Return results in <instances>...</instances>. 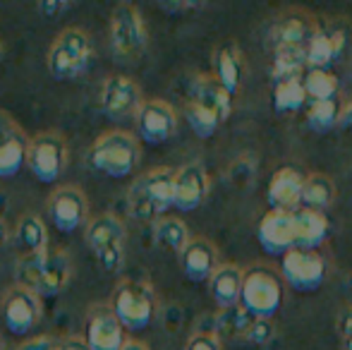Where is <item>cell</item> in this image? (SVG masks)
<instances>
[{
    "label": "cell",
    "mask_w": 352,
    "mask_h": 350,
    "mask_svg": "<svg viewBox=\"0 0 352 350\" xmlns=\"http://www.w3.org/2000/svg\"><path fill=\"white\" fill-rule=\"evenodd\" d=\"M185 350H221V343H218L216 333H195V336L187 341Z\"/></svg>",
    "instance_id": "obj_37"
},
{
    "label": "cell",
    "mask_w": 352,
    "mask_h": 350,
    "mask_svg": "<svg viewBox=\"0 0 352 350\" xmlns=\"http://www.w3.org/2000/svg\"><path fill=\"white\" fill-rule=\"evenodd\" d=\"M340 116H343V103L340 98H329V101H309L305 111L307 127L314 132H329L336 125H340Z\"/></svg>",
    "instance_id": "obj_31"
},
{
    "label": "cell",
    "mask_w": 352,
    "mask_h": 350,
    "mask_svg": "<svg viewBox=\"0 0 352 350\" xmlns=\"http://www.w3.org/2000/svg\"><path fill=\"white\" fill-rule=\"evenodd\" d=\"M120 350H148V346L142 341H125V346H122Z\"/></svg>",
    "instance_id": "obj_43"
},
{
    "label": "cell",
    "mask_w": 352,
    "mask_h": 350,
    "mask_svg": "<svg viewBox=\"0 0 352 350\" xmlns=\"http://www.w3.org/2000/svg\"><path fill=\"white\" fill-rule=\"evenodd\" d=\"M175 199V168H151L132 182L127 206L137 221H158Z\"/></svg>",
    "instance_id": "obj_2"
},
{
    "label": "cell",
    "mask_w": 352,
    "mask_h": 350,
    "mask_svg": "<svg viewBox=\"0 0 352 350\" xmlns=\"http://www.w3.org/2000/svg\"><path fill=\"white\" fill-rule=\"evenodd\" d=\"M326 259L316 250L292 248L280 257V276L297 293H314L326 281Z\"/></svg>",
    "instance_id": "obj_10"
},
{
    "label": "cell",
    "mask_w": 352,
    "mask_h": 350,
    "mask_svg": "<svg viewBox=\"0 0 352 350\" xmlns=\"http://www.w3.org/2000/svg\"><path fill=\"white\" fill-rule=\"evenodd\" d=\"M74 8V3H67V0H48V3H38L36 10L43 14V17L56 19L58 14H65L67 10Z\"/></svg>",
    "instance_id": "obj_38"
},
{
    "label": "cell",
    "mask_w": 352,
    "mask_h": 350,
    "mask_svg": "<svg viewBox=\"0 0 352 350\" xmlns=\"http://www.w3.org/2000/svg\"><path fill=\"white\" fill-rule=\"evenodd\" d=\"M72 262L63 250L43 252L36 257H22L17 262V285H24L38 298H53L70 283Z\"/></svg>",
    "instance_id": "obj_3"
},
{
    "label": "cell",
    "mask_w": 352,
    "mask_h": 350,
    "mask_svg": "<svg viewBox=\"0 0 352 350\" xmlns=\"http://www.w3.org/2000/svg\"><path fill=\"white\" fill-rule=\"evenodd\" d=\"M148 34L142 12L132 3H118L111 12V48L120 63H137L146 51Z\"/></svg>",
    "instance_id": "obj_8"
},
{
    "label": "cell",
    "mask_w": 352,
    "mask_h": 350,
    "mask_svg": "<svg viewBox=\"0 0 352 350\" xmlns=\"http://www.w3.org/2000/svg\"><path fill=\"white\" fill-rule=\"evenodd\" d=\"M256 238H259L261 248H264L269 254H276V257H283V254L290 252L292 248H297L295 219H292V211L271 209L269 214L259 221Z\"/></svg>",
    "instance_id": "obj_18"
},
{
    "label": "cell",
    "mask_w": 352,
    "mask_h": 350,
    "mask_svg": "<svg viewBox=\"0 0 352 350\" xmlns=\"http://www.w3.org/2000/svg\"><path fill=\"white\" fill-rule=\"evenodd\" d=\"M48 216L53 226L63 233H74L87 228L89 223V201L84 190L77 185H63L48 197Z\"/></svg>",
    "instance_id": "obj_15"
},
{
    "label": "cell",
    "mask_w": 352,
    "mask_h": 350,
    "mask_svg": "<svg viewBox=\"0 0 352 350\" xmlns=\"http://www.w3.org/2000/svg\"><path fill=\"white\" fill-rule=\"evenodd\" d=\"M185 118H187V122H190L192 132H195L197 137H201V140H209V137H213L218 127L223 125L221 118H218L209 106L195 101V98H187Z\"/></svg>",
    "instance_id": "obj_34"
},
{
    "label": "cell",
    "mask_w": 352,
    "mask_h": 350,
    "mask_svg": "<svg viewBox=\"0 0 352 350\" xmlns=\"http://www.w3.org/2000/svg\"><path fill=\"white\" fill-rule=\"evenodd\" d=\"M190 230L180 219H158L156 221V243L175 254H182L190 245Z\"/></svg>",
    "instance_id": "obj_33"
},
{
    "label": "cell",
    "mask_w": 352,
    "mask_h": 350,
    "mask_svg": "<svg viewBox=\"0 0 352 350\" xmlns=\"http://www.w3.org/2000/svg\"><path fill=\"white\" fill-rule=\"evenodd\" d=\"M283 305V281L266 266H252L242 276L240 307L254 319H274Z\"/></svg>",
    "instance_id": "obj_6"
},
{
    "label": "cell",
    "mask_w": 352,
    "mask_h": 350,
    "mask_svg": "<svg viewBox=\"0 0 352 350\" xmlns=\"http://www.w3.org/2000/svg\"><path fill=\"white\" fill-rule=\"evenodd\" d=\"M307 67V48H276L271 51V82L290 80V77H305Z\"/></svg>",
    "instance_id": "obj_29"
},
{
    "label": "cell",
    "mask_w": 352,
    "mask_h": 350,
    "mask_svg": "<svg viewBox=\"0 0 352 350\" xmlns=\"http://www.w3.org/2000/svg\"><path fill=\"white\" fill-rule=\"evenodd\" d=\"M140 137L146 144H166L177 130V113L168 101L148 98L135 116Z\"/></svg>",
    "instance_id": "obj_16"
},
{
    "label": "cell",
    "mask_w": 352,
    "mask_h": 350,
    "mask_svg": "<svg viewBox=\"0 0 352 350\" xmlns=\"http://www.w3.org/2000/svg\"><path fill=\"white\" fill-rule=\"evenodd\" d=\"M58 350H91L87 346V341L84 338H79V336H70V338H65V341H60V348Z\"/></svg>",
    "instance_id": "obj_41"
},
{
    "label": "cell",
    "mask_w": 352,
    "mask_h": 350,
    "mask_svg": "<svg viewBox=\"0 0 352 350\" xmlns=\"http://www.w3.org/2000/svg\"><path fill=\"white\" fill-rule=\"evenodd\" d=\"M180 262L187 278L195 281V283H204L218 269V250L211 240L192 238L190 245L185 248V252L180 254Z\"/></svg>",
    "instance_id": "obj_23"
},
{
    "label": "cell",
    "mask_w": 352,
    "mask_h": 350,
    "mask_svg": "<svg viewBox=\"0 0 352 350\" xmlns=\"http://www.w3.org/2000/svg\"><path fill=\"white\" fill-rule=\"evenodd\" d=\"M242 276H245V271L235 264H218V269L213 271L209 278V293L221 309H230L240 305Z\"/></svg>",
    "instance_id": "obj_24"
},
{
    "label": "cell",
    "mask_w": 352,
    "mask_h": 350,
    "mask_svg": "<svg viewBox=\"0 0 352 350\" xmlns=\"http://www.w3.org/2000/svg\"><path fill=\"white\" fill-rule=\"evenodd\" d=\"M3 322L5 329L14 336H27L38 327L43 317L41 298L24 285H12L3 293Z\"/></svg>",
    "instance_id": "obj_12"
},
{
    "label": "cell",
    "mask_w": 352,
    "mask_h": 350,
    "mask_svg": "<svg viewBox=\"0 0 352 350\" xmlns=\"http://www.w3.org/2000/svg\"><path fill=\"white\" fill-rule=\"evenodd\" d=\"M84 341L91 350H120L125 346V329L108 305H96L89 309Z\"/></svg>",
    "instance_id": "obj_19"
},
{
    "label": "cell",
    "mask_w": 352,
    "mask_h": 350,
    "mask_svg": "<svg viewBox=\"0 0 352 350\" xmlns=\"http://www.w3.org/2000/svg\"><path fill=\"white\" fill-rule=\"evenodd\" d=\"M274 108L276 113H297L309 103L305 91L302 77H290V80H274Z\"/></svg>",
    "instance_id": "obj_30"
},
{
    "label": "cell",
    "mask_w": 352,
    "mask_h": 350,
    "mask_svg": "<svg viewBox=\"0 0 352 350\" xmlns=\"http://www.w3.org/2000/svg\"><path fill=\"white\" fill-rule=\"evenodd\" d=\"M111 312L118 317L122 329L142 331L156 317V295L144 281H122L111 298Z\"/></svg>",
    "instance_id": "obj_7"
},
{
    "label": "cell",
    "mask_w": 352,
    "mask_h": 350,
    "mask_svg": "<svg viewBox=\"0 0 352 350\" xmlns=\"http://www.w3.org/2000/svg\"><path fill=\"white\" fill-rule=\"evenodd\" d=\"M209 197V173L204 166L187 164L175 171V199L173 206L177 211H195Z\"/></svg>",
    "instance_id": "obj_20"
},
{
    "label": "cell",
    "mask_w": 352,
    "mask_h": 350,
    "mask_svg": "<svg viewBox=\"0 0 352 350\" xmlns=\"http://www.w3.org/2000/svg\"><path fill=\"white\" fill-rule=\"evenodd\" d=\"M302 187H305V175L292 166H283L274 173L269 182V199L271 209L278 211H295L300 206Z\"/></svg>",
    "instance_id": "obj_22"
},
{
    "label": "cell",
    "mask_w": 352,
    "mask_h": 350,
    "mask_svg": "<svg viewBox=\"0 0 352 350\" xmlns=\"http://www.w3.org/2000/svg\"><path fill=\"white\" fill-rule=\"evenodd\" d=\"M58 348H60V341H58V338L36 336V338H29V341H24L17 350H58Z\"/></svg>",
    "instance_id": "obj_40"
},
{
    "label": "cell",
    "mask_w": 352,
    "mask_h": 350,
    "mask_svg": "<svg viewBox=\"0 0 352 350\" xmlns=\"http://www.w3.org/2000/svg\"><path fill=\"white\" fill-rule=\"evenodd\" d=\"M14 240L24 257L48 252V228L36 214H24L14 226Z\"/></svg>",
    "instance_id": "obj_27"
},
{
    "label": "cell",
    "mask_w": 352,
    "mask_h": 350,
    "mask_svg": "<svg viewBox=\"0 0 352 350\" xmlns=\"http://www.w3.org/2000/svg\"><path fill=\"white\" fill-rule=\"evenodd\" d=\"M247 75L245 56L237 43H221L213 51V80L218 82L232 98L242 89Z\"/></svg>",
    "instance_id": "obj_21"
},
{
    "label": "cell",
    "mask_w": 352,
    "mask_h": 350,
    "mask_svg": "<svg viewBox=\"0 0 352 350\" xmlns=\"http://www.w3.org/2000/svg\"><path fill=\"white\" fill-rule=\"evenodd\" d=\"M87 161L96 173L106 177H130L142 164V146L127 130H108L94 140Z\"/></svg>",
    "instance_id": "obj_1"
},
{
    "label": "cell",
    "mask_w": 352,
    "mask_h": 350,
    "mask_svg": "<svg viewBox=\"0 0 352 350\" xmlns=\"http://www.w3.org/2000/svg\"><path fill=\"white\" fill-rule=\"evenodd\" d=\"M190 98H195V101L209 106L211 111L221 118V122H226L228 118H230L232 101H235V98H232L226 89L213 80V75H199V77H197V80L192 82V87H190Z\"/></svg>",
    "instance_id": "obj_25"
},
{
    "label": "cell",
    "mask_w": 352,
    "mask_h": 350,
    "mask_svg": "<svg viewBox=\"0 0 352 350\" xmlns=\"http://www.w3.org/2000/svg\"><path fill=\"white\" fill-rule=\"evenodd\" d=\"M84 240L91 250L94 259L106 269L108 274H118L125 264V248H127V230L118 216L98 214L89 219L84 228Z\"/></svg>",
    "instance_id": "obj_4"
},
{
    "label": "cell",
    "mask_w": 352,
    "mask_h": 350,
    "mask_svg": "<svg viewBox=\"0 0 352 350\" xmlns=\"http://www.w3.org/2000/svg\"><path fill=\"white\" fill-rule=\"evenodd\" d=\"M29 137L10 113L0 111V177H12L27 166Z\"/></svg>",
    "instance_id": "obj_17"
},
{
    "label": "cell",
    "mask_w": 352,
    "mask_h": 350,
    "mask_svg": "<svg viewBox=\"0 0 352 350\" xmlns=\"http://www.w3.org/2000/svg\"><path fill=\"white\" fill-rule=\"evenodd\" d=\"M292 219H295L297 248L316 250L329 238V219H326V214H321V211L295 209L292 211Z\"/></svg>",
    "instance_id": "obj_26"
},
{
    "label": "cell",
    "mask_w": 352,
    "mask_h": 350,
    "mask_svg": "<svg viewBox=\"0 0 352 350\" xmlns=\"http://www.w3.org/2000/svg\"><path fill=\"white\" fill-rule=\"evenodd\" d=\"M336 201V182L324 173H311L305 175V187H302L300 206L309 211H321L331 209Z\"/></svg>",
    "instance_id": "obj_28"
},
{
    "label": "cell",
    "mask_w": 352,
    "mask_h": 350,
    "mask_svg": "<svg viewBox=\"0 0 352 350\" xmlns=\"http://www.w3.org/2000/svg\"><path fill=\"white\" fill-rule=\"evenodd\" d=\"M94 61V41L84 29L70 27L58 34L48 51V70L56 80H77L89 70Z\"/></svg>",
    "instance_id": "obj_5"
},
{
    "label": "cell",
    "mask_w": 352,
    "mask_h": 350,
    "mask_svg": "<svg viewBox=\"0 0 352 350\" xmlns=\"http://www.w3.org/2000/svg\"><path fill=\"white\" fill-rule=\"evenodd\" d=\"M27 168L38 182H58L67 168V142L60 132L46 130L29 140Z\"/></svg>",
    "instance_id": "obj_9"
},
{
    "label": "cell",
    "mask_w": 352,
    "mask_h": 350,
    "mask_svg": "<svg viewBox=\"0 0 352 350\" xmlns=\"http://www.w3.org/2000/svg\"><path fill=\"white\" fill-rule=\"evenodd\" d=\"M338 333L345 343V350H352V307H345L338 314Z\"/></svg>",
    "instance_id": "obj_39"
},
{
    "label": "cell",
    "mask_w": 352,
    "mask_h": 350,
    "mask_svg": "<svg viewBox=\"0 0 352 350\" xmlns=\"http://www.w3.org/2000/svg\"><path fill=\"white\" fill-rule=\"evenodd\" d=\"M274 336H276V327L271 324V319H254L250 331H247L245 341L254 343V346H266Z\"/></svg>",
    "instance_id": "obj_36"
},
{
    "label": "cell",
    "mask_w": 352,
    "mask_h": 350,
    "mask_svg": "<svg viewBox=\"0 0 352 350\" xmlns=\"http://www.w3.org/2000/svg\"><path fill=\"white\" fill-rule=\"evenodd\" d=\"M252 322H254V317H250V314L237 305V307H230V309H221V314H218V319H216V329L223 336L242 338V341H245Z\"/></svg>",
    "instance_id": "obj_35"
},
{
    "label": "cell",
    "mask_w": 352,
    "mask_h": 350,
    "mask_svg": "<svg viewBox=\"0 0 352 350\" xmlns=\"http://www.w3.org/2000/svg\"><path fill=\"white\" fill-rule=\"evenodd\" d=\"M350 27L345 22H319L314 39L307 46V67L309 70H331L350 48Z\"/></svg>",
    "instance_id": "obj_11"
},
{
    "label": "cell",
    "mask_w": 352,
    "mask_h": 350,
    "mask_svg": "<svg viewBox=\"0 0 352 350\" xmlns=\"http://www.w3.org/2000/svg\"><path fill=\"white\" fill-rule=\"evenodd\" d=\"M144 103V94L135 80L125 75H108L98 91V106L113 120H125L137 116Z\"/></svg>",
    "instance_id": "obj_14"
},
{
    "label": "cell",
    "mask_w": 352,
    "mask_h": 350,
    "mask_svg": "<svg viewBox=\"0 0 352 350\" xmlns=\"http://www.w3.org/2000/svg\"><path fill=\"white\" fill-rule=\"evenodd\" d=\"M316 29H319V19L314 14L305 12L300 8H292L280 12L271 22L266 43H269L271 51H276V48H307L314 39Z\"/></svg>",
    "instance_id": "obj_13"
},
{
    "label": "cell",
    "mask_w": 352,
    "mask_h": 350,
    "mask_svg": "<svg viewBox=\"0 0 352 350\" xmlns=\"http://www.w3.org/2000/svg\"><path fill=\"white\" fill-rule=\"evenodd\" d=\"M305 91L309 101H329V98H338L340 80L336 77L333 70H307L305 77Z\"/></svg>",
    "instance_id": "obj_32"
},
{
    "label": "cell",
    "mask_w": 352,
    "mask_h": 350,
    "mask_svg": "<svg viewBox=\"0 0 352 350\" xmlns=\"http://www.w3.org/2000/svg\"><path fill=\"white\" fill-rule=\"evenodd\" d=\"M5 240H8V228H5V223L0 221V248L5 245Z\"/></svg>",
    "instance_id": "obj_44"
},
{
    "label": "cell",
    "mask_w": 352,
    "mask_h": 350,
    "mask_svg": "<svg viewBox=\"0 0 352 350\" xmlns=\"http://www.w3.org/2000/svg\"><path fill=\"white\" fill-rule=\"evenodd\" d=\"M350 285H352V278H350Z\"/></svg>",
    "instance_id": "obj_45"
},
{
    "label": "cell",
    "mask_w": 352,
    "mask_h": 350,
    "mask_svg": "<svg viewBox=\"0 0 352 350\" xmlns=\"http://www.w3.org/2000/svg\"><path fill=\"white\" fill-rule=\"evenodd\" d=\"M163 10H168V12H182V10H199L204 8V5H197V3H163L161 5Z\"/></svg>",
    "instance_id": "obj_42"
}]
</instances>
